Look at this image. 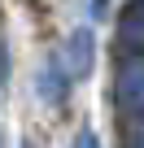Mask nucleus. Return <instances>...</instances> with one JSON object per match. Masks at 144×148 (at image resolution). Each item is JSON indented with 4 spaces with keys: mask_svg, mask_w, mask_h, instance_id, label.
Masks as SVG:
<instances>
[{
    "mask_svg": "<svg viewBox=\"0 0 144 148\" xmlns=\"http://www.w3.org/2000/svg\"><path fill=\"white\" fill-rule=\"evenodd\" d=\"M127 148H144V126H135V131L127 135Z\"/></svg>",
    "mask_w": 144,
    "mask_h": 148,
    "instance_id": "39448f33",
    "label": "nucleus"
},
{
    "mask_svg": "<svg viewBox=\"0 0 144 148\" xmlns=\"http://www.w3.org/2000/svg\"><path fill=\"white\" fill-rule=\"evenodd\" d=\"M74 148H101V144H96V135H92V131H79V139H74Z\"/></svg>",
    "mask_w": 144,
    "mask_h": 148,
    "instance_id": "20e7f679",
    "label": "nucleus"
},
{
    "mask_svg": "<svg viewBox=\"0 0 144 148\" xmlns=\"http://www.w3.org/2000/svg\"><path fill=\"white\" fill-rule=\"evenodd\" d=\"M57 61H61V70L70 74V79H88V74H92V61H96V39H92V31L79 26Z\"/></svg>",
    "mask_w": 144,
    "mask_h": 148,
    "instance_id": "f03ea898",
    "label": "nucleus"
},
{
    "mask_svg": "<svg viewBox=\"0 0 144 148\" xmlns=\"http://www.w3.org/2000/svg\"><path fill=\"white\" fill-rule=\"evenodd\" d=\"M114 105L122 118H144V52H127L114 70Z\"/></svg>",
    "mask_w": 144,
    "mask_h": 148,
    "instance_id": "f257e3e1",
    "label": "nucleus"
},
{
    "mask_svg": "<svg viewBox=\"0 0 144 148\" xmlns=\"http://www.w3.org/2000/svg\"><path fill=\"white\" fill-rule=\"evenodd\" d=\"M118 44L127 52H144V0H131L118 13Z\"/></svg>",
    "mask_w": 144,
    "mask_h": 148,
    "instance_id": "7ed1b4c3",
    "label": "nucleus"
},
{
    "mask_svg": "<svg viewBox=\"0 0 144 148\" xmlns=\"http://www.w3.org/2000/svg\"><path fill=\"white\" fill-rule=\"evenodd\" d=\"M0 74H5V48H0Z\"/></svg>",
    "mask_w": 144,
    "mask_h": 148,
    "instance_id": "423d86ee",
    "label": "nucleus"
}]
</instances>
